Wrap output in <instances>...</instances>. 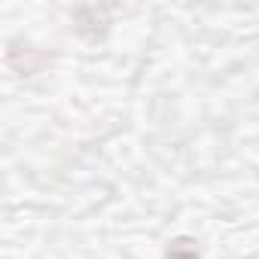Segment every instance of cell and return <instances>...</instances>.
<instances>
[{
  "label": "cell",
  "mask_w": 259,
  "mask_h": 259,
  "mask_svg": "<svg viewBox=\"0 0 259 259\" xmlns=\"http://www.w3.org/2000/svg\"><path fill=\"white\" fill-rule=\"evenodd\" d=\"M165 256H168V259H198V247H195V241L180 238V241H174V244L168 247Z\"/></svg>",
  "instance_id": "6da1fadb"
}]
</instances>
